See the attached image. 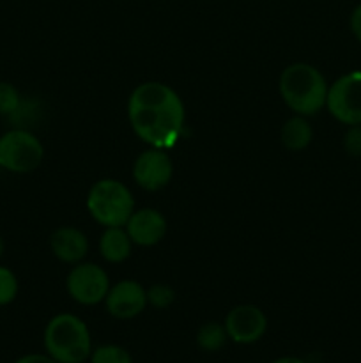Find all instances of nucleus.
Listing matches in <instances>:
<instances>
[{
  "instance_id": "1",
  "label": "nucleus",
  "mask_w": 361,
  "mask_h": 363,
  "mask_svg": "<svg viewBox=\"0 0 361 363\" xmlns=\"http://www.w3.org/2000/svg\"><path fill=\"white\" fill-rule=\"evenodd\" d=\"M127 119L149 147L172 149L183 138L186 110L180 96L161 82H144L127 99Z\"/></svg>"
},
{
  "instance_id": "2",
  "label": "nucleus",
  "mask_w": 361,
  "mask_h": 363,
  "mask_svg": "<svg viewBox=\"0 0 361 363\" xmlns=\"http://www.w3.org/2000/svg\"><path fill=\"white\" fill-rule=\"evenodd\" d=\"M280 96L296 116L314 117L326 108L328 82L315 66L294 62L280 74Z\"/></svg>"
},
{
  "instance_id": "3",
  "label": "nucleus",
  "mask_w": 361,
  "mask_h": 363,
  "mask_svg": "<svg viewBox=\"0 0 361 363\" xmlns=\"http://www.w3.org/2000/svg\"><path fill=\"white\" fill-rule=\"evenodd\" d=\"M46 354L59 363H84L91 358L92 339L84 319L74 314H57L42 335Z\"/></svg>"
},
{
  "instance_id": "4",
  "label": "nucleus",
  "mask_w": 361,
  "mask_h": 363,
  "mask_svg": "<svg viewBox=\"0 0 361 363\" xmlns=\"http://www.w3.org/2000/svg\"><path fill=\"white\" fill-rule=\"evenodd\" d=\"M87 211L99 225L124 227L134 211V197L119 179H99L87 194Z\"/></svg>"
},
{
  "instance_id": "5",
  "label": "nucleus",
  "mask_w": 361,
  "mask_h": 363,
  "mask_svg": "<svg viewBox=\"0 0 361 363\" xmlns=\"http://www.w3.org/2000/svg\"><path fill=\"white\" fill-rule=\"evenodd\" d=\"M41 140L23 128H13L0 137V167L13 174H30L42 163Z\"/></svg>"
},
{
  "instance_id": "6",
  "label": "nucleus",
  "mask_w": 361,
  "mask_h": 363,
  "mask_svg": "<svg viewBox=\"0 0 361 363\" xmlns=\"http://www.w3.org/2000/svg\"><path fill=\"white\" fill-rule=\"evenodd\" d=\"M326 108L345 126L361 124V69L349 71L329 85Z\"/></svg>"
},
{
  "instance_id": "7",
  "label": "nucleus",
  "mask_w": 361,
  "mask_h": 363,
  "mask_svg": "<svg viewBox=\"0 0 361 363\" xmlns=\"http://www.w3.org/2000/svg\"><path fill=\"white\" fill-rule=\"evenodd\" d=\"M110 286L112 284L108 273L94 262H78L71 268L66 279L67 294L85 307L105 301Z\"/></svg>"
},
{
  "instance_id": "8",
  "label": "nucleus",
  "mask_w": 361,
  "mask_h": 363,
  "mask_svg": "<svg viewBox=\"0 0 361 363\" xmlns=\"http://www.w3.org/2000/svg\"><path fill=\"white\" fill-rule=\"evenodd\" d=\"M133 179L142 190L159 191L172 181L173 163L165 149L149 147L133 163Z\"/></svg>"
},
{
  "instance_id": "9",
  "label": "nucleus",
  "mask_w": 361,
  "mask_h": 363,
  "mask_svg": "<svg viewBox=\"0 0 361 363\" xmlns=\"http://www.w3.org/2000/svg\"><path fill=\"white\" fill-rule=\"evenodd\" d=\"M225 330L229 340L236 344H255L268 332V315L257 305H237L230 308L225 318Z\"/></svg>"
},
{
  "instance_id": "10",
  "label": "nucleus",
  "mask_w": 361,
  "mask_h": 363,
  "mask_svg": "<svg viewBox=\"0 0 361 363\" xmlns=\"http://www.w3.org/2000/svg\"><path fill=\"white\" fill-rule=\"evenodd\" d=\"M105 307L112 318L127 321L140 315L147 307V289L137 280H120L110 286L105 298Z\"/></svg>"
},
{
  "instance_id": "11",
  "label": "nucleus",
  "mask_w": 361,
  "mask_h": 363,
  "mask_svg": "<svg viewBox=\"0 0 361 363\" xmlns=\"http://www.w3.org/2000/svg\"><path fill=\"white\" fill-rule=\"evenodd\" d=\"M126 233L130 234L133 245L138 247H154L163 238L166 236L168 223H166L165 215L158 209L142 208L134 209L133 215L124 225Z\"/></svg>"
},
{
  "instance_id": "12",
  "label": "nucleus",
  "mask_w": 361,
  "mask_h": 363,
  "mask_svg": "<svg viewBox=\"0 0 361 363\" xmlns=\"http://www.w3.org/2000/svg\"><path fill=\"white\" fill-rule=\"evenodd\" d=\"M50 248L60 262L74 266L88 254V240L76 227H59L50 236Z\"/></svg>"
},
{
  "instance_id": "13",
  "label": "nucleus",
  "mask_w": 361,
  "mask_h": 363,
  "mask_svg": "<svg viewBox=\"0 0 361 363\" xmlns=\"http://www.w3.org/2000/svg\"><path fill=\"white\" fill-rule=\"evenodd\" d=\"M133 241L124 227H106L99 238V254L106 262L119 264L131 255Z\"/></svg>"
},
{
  "instance_id": "14",
  "label": "nucleus",
  "mask_w": 361,
  "mask_h": 363,
  "mask_svg": "<svg viewBox=\"0 0 361 363\" xmlns=\"http://www.w3.org/2000/svg\"><path fill=\"white\" fill-rule=\"evenodd\" d=\"M311 138H314V130L308 123V117L296 116V113L290 119H287L280 130V140H282L283 147L292 152L306 149Z\"/></svg>"
},
{
  "instance_id": "15",
  "label": "nucleus",
  "mask_w": 361,
  "mask_h": 363,
  "mask_svg": "<svg viewBox=\"0 0 361 363\" xmlns=\"http://www.w3.org/2000/svg\"><path fill=\"white\" fill-rule=\"evenodd\" d=\"M195 340H197V346L202 351H205V353H216V351H219L225 346L227 340H229V335H227L225 325H222L218 321H209L198 328Z\"/></svg>"
},
{
  "instance_id": "16",
  "label": "nucleus",
  "mask_w": 361,
  "mask_h": 363,
  "mask_svg": "<svg viewBox=\"0 0 361 363\" xmlns=\"http://www.w3.org/2000/svg\"><path fill=\"white\" fill-rule=\"evenodd\" d=\"M91 363H133L130 351L117 344H103L92 350Z\"/></svg>"
},
{
  "instance_id": "17",
  "label": "nucleus",
  "mask_w": 361,
  "mask_h": 363,
  "mask_svg": "<svg viewBox=\"0 0 361 363\" xmlns=\"http://www.w3.org/2000/svg\"><path fill=\"white\" fill-rule=\"evenodd\" d=\"M176 301V291L166 284H154L147 289V305L156 311H165Z\"/></svg>"
},
{
  "instance_id": "18",
  "label": "nucleus",
  "mask_w": 361,
  "mask_h": 363,
  "mask_svg": "<svg viewBox=\"0 0 361 363\" xmlns=\"http://www.w3.org/2000/svg\"><path fill=\"white\" fill-rule=\"evenodd\" d=\"M21 105V94L11 82H0V116H13Z\"/></svg>"
},
{
  "instance_id": "19",
  "label": "nucleus",
  "mask_w": 361,
  "mask_h": 363,
  "mask_svg": "<svg viewBox=\"0 0 361 363\" xmlns=\"http://www.w3.org/2000/svg\"><path fill=\"white\" fill-rule=\"evenodd\" d=\"M18 279L9 268L0 266V307L13 303L18 296Z\"/></svg>"
},
{
  "instance_id": "20",
  "label": "nucleus",
  "mask_w": 361,
  "mask_h": 363,
  "mask_svg": "<svg viewBox=\"0 0 361 363\" xmlns=\"http://www.w3.org/2000/svg\"><path fill=\"white\" fill-rule=\"evenodd\" d=\"M343 149L353 158H361V124L347 126L345 135H343Z\"/></svg>"
},
{
  "instance_id": "21",
  "label": "nucleus",
  "mask_w": 361,
  "mask_h": 363,
  "mask_svg": "<svg viewBox=\"0 0 361 363\" xmlns=\"http://www.w3.org/2000/svg\"><path fill=\"white\" fill-rule=\"evenodd\" d=\"M349 27L353 35L356 38V41L361 45V4H357L356 7L353 9L349 18Z\"/></svg>"
},
{
  "instance_id": "22",
  "label": "nucleus",
  "mask_w": 361,
  "mask_h": 363,
  "mask_svg": "<svg viewBox=\"0 0 361 363\" xmlns=\"http://www.w3.org/2000/svg\"><path fill=\"white\" fill-rule=\"evenodd\" d=\"M14 363H59L53 360L50 354H39V353H32V354H25V357L18 358Z\"/></svg>"
},
{
  "instance_id": "23",
  "label": "nucleus",
  "mask_w": 361,
  "mask_h": 363,
  "mask_svg": "<svg viewBox=\"0 0 361 363\" xmlns=\"http://www.w3.org/2000/svg\"><path fill=\"white\" fill-rule=\"evenodd\" d=\"M271 363H306V362L301 360V358H297V357H282V358H278V360H275Z\"/></svg>"
},
{
  "instance_id": "24",
  "label": "nucleus",
  "mask_w": 361,
  "mask_h": 363,
  "mask_svg": "<svg viewBox=\"0 0 361 363\" xmlns=\"http://www.w3.org/2000/svg\"><path fill=\"white\" fill-rule=\"evenodd\" d=\"M4 250H6V243H4V240L0 238V257L4 255Z\"/></svg>"
}]
</instances>
